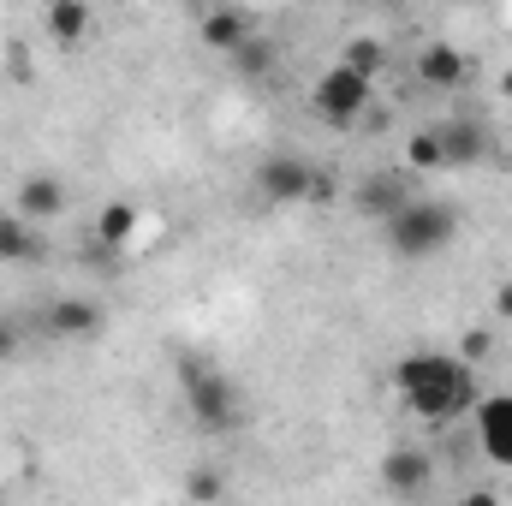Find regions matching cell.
<instances>
[{
	"label": "cell",
	"mask_w": 512,
	"mask_h": 506,
	"mask_svg": "<svg viewBox=\"0 0 512 506\" xmlns=\"http://www.w3.org/2000/svg\"><path fill=\"white\" fill-rule=\"evenodd\" d=\"M435 137H441V167H447V173L477 167V161H489V149H495L489 131L477 126V120H465V114H459V120H441Z\"/></svg>",
	"instance_id": "10"
},
{
	"label": "cell",
	"mask_w": 512,
	"mask_h": 506,
	"mask_svg": "<svg viewBox=\"0 0 512 506\" xmlns=\"http://www.w3.org/2000/svg\"><path fill=\"white\" fill-rule=\"evenodd\" d=\"M411 72H417L423 90H459V84L471 78V60H465L453 42H423L417 60H411Z\"/></svg>",
	"instance_id": "11"
},
{
	"label": "cell",
	"mask_w": 512,
	"mask_h": 506,
	"mask_svg": "<svg viewBox=\"0 0 512 506\" xmlns=\"http://www.w3.org/2000/svg\"><path fill=\"white\" fill-rule=\"evenodd\" d=\"M405 167H411V173H447V167H441V137H435V126H423V131L405 137Z\"/></svg>",
	"instance_id": "17"
},
{
	"label": "cell",
	"mask_w": 512,
	"mask_h": 506,
	"mask_svg": "<svg viewBox=\"0 0 512 506\" xmlns=\"http://www.w3.org/2000/svg\"><path fill=\"white\" fill-rule=\"evenodd\" d=\"M340 60H346L352 72H364V78H382V66H387V48L376 42V36H352V42L340 48Z\"/></svg>",
	"instance_id": "18"
},
{
	"label": "cell",
	"mask_w": 512,
	"mask_h": 506,
	"mask_svg": "<svg viewBox=\"0 0 512 506\" xmlns=\"http://www.w3.org/2000/svg\"><path fill=\"white\" fill-rule=\"evenodd\" d=\"M42 256V227L36 221H24L18 209H0V262H36Z\"/></svg>",
	"instance_id": "14"
},
{
	"label": "cell",
	"mask_w": 512,
	"mask_h": 506,
	"mask_svg": "<svg viewBox=\"0 0 512 506\" xmlns=\"http://www.w3.org/2000/svg\"><path fill=\"white\" fill-rule=\"evenodd\" d=\"M90 6L96 0H48L42 6V30L60 42V48H78L90 36Z\"/></svg>",
	"instance_id": "13"
},
{
	"label": "cell",
	"mask_w": 512,
	"mask_h": 506,
	"mask_svg": "<svg viewBox=\"0 0 512 506\" xmlns=\"http://www.w3.org/2000/svg\"><path fill=\"white\" fill-rule=\"evenodd\" d=\"M370 102H376V78L352 72L346 60H334V66L316 78V90H310V114H316L328 131H352L364 114H370Z\"/></svg>",
	"instance_id": "4"
},
{
	"label": "cell",
	"mask_w": 512,
	"mask_h": 506,
	"mask_svg": "<svg viewBox=\"0 0 512 506\" xmlns=\"http://www.w3.org/2000/svg\"><path fill=\"white\" fill-rule=\"evenodd\" d=\"M501 102H507V108H512V66H507V72H501Z\"/></svg>",
	"instance_id": "24"
},
{
	"label": "cell",
	"mask_w": 512,
	"mask_h": 506,
	"mask_svg": "<svg viewBox=\"0 0 512 506\" xmlns=\"http://www.w3.org/2000/svg\"><path fill=\"white\" fill-rule=\"evenodd\" d=\"M197 36H203V48H209V54H233V48L251 36V24H245V12H239V6H215V12H203Z\"/></svg>",
	"instance_id": "15"
},
{
	"label": "cell",
	"mask_w": 512,
	"mask_h": 506,
	"mask_svg": "<svg viewBox=\"0 0 512 506\" xmlns=\"http://www.w3.org/2000/svg\"><path fill=\"white\" fill-rule=\"evenodd\" d=\"M179 387H185V411H191V423L203 435H233L245 423V393H239V381L227 370L185 358L179 364Z\"/></svg>",
	"instance_id": "2"
},
{
	"label": "cell",
	"mask_w": 512,
	"mask_h": 506,
	"mask_svg": "<svg viewBox=\"0 0 512 506\" xmlns=\"http://www.w3.org/2000/svg\"><path fill=\"white\" fill-rule=\"evenodd\" d=\"M24 352V328H18V316H0V364H12Z\"/></svg>",
	"instance_id": "21"
},
{
	"label": "cell",
	"mask_w": 512,
	"mask_h": 506,
	"mask_svg": "<svg viewBox=\"0 0 512 506\" xmlns=\"http://www.w3.org/2000/svg\"><path fill=\"white\" fill-rule=\"evenodd\" d=\"M137 221H143V215H137V203H102L90 233H96V245H108V251H126L131 239H137Z\"/></svg>",
	"instance_id": "16"
},
{
	"label": "cell",
	"mask_w": 512,
	"mask_h": 506,
	"mask_svg": "<svg viewBox=\"0 0 512 506\" xmlns=\"http://www.w3.org/2000/svg\"><path fill=\"white\" fill-rule=\"evenodd\" d=\"M256 197L286 209V203H316V197H334V179L322 167H310L304 155H268L256 167Z\"/></svg>",
	"instance_id": "5"
},
{
	"label": "cell",
	"mask_w": 512,
	"mask_h": 506,
	"mask_svg": "<svg viewBox=\"0 0 512 506\" xmlns=\"http://www.w3.org/2000/svg\"><path fill=\"white\" fill-rule=\"evenodd\" d=\"M495 316H512V286L501 292V298H495Z\"/></svg>",
	"instance_id": "23"
},
{
	"label": "cell",
	"mask_w": 512,
	"mask_h": 506,
	"mask_svg": "<svg viewBox=\"0 0 512 506\" xmlns=\"http://www.w3.org/2000/svg\"><path fill=\"white\" fill-rule=\"evenodd\" d=\"M42 316H48V334H60V340H90L108 322V310L96 298H54Z\"/></svg>",
	"instance_id": "12"
},
{
	"label": "cell",
	"mask_w": 512,
	"mask_h": 506,
	"mask_svg": "<svg viewBox=\"0 0 512 506\" xmlns=\"http://www.w3.org/2000/svg\"><path fill=\"white\" fill-rule=\"evenodd\" d=\"M417 191H411V167L405 161H393V167H376V173H364L358 185H352V209L364 215V221H393L405 203H411Z\"/></svg>",
	"instance_id": "6"
},
{
	"label": "cell",
	"mask_w": 512,
	"mask_h": 506,
	"mask_svg": "<svg viewBox=\"0 0 512 506\" xmlns=\"http://www.w3.org/2000/svg\"><path fill=\"white\" fill-rule=\"evenodd\" d=\"M12 209H18L24 221L48 227V221H60V215L72 209V191H66V179H54V173H24V179H18Z\"/></svg>",
	"instance_id": "8"
},
{
	"label": "cell",
	"mask_w": 512,
	"mask_h": 506,
	"mask_svg": "<svg viewBox=\"0 0 512 506\" xmlns=\"http://www.w3.org/2000/svg\"><path fill=\"white\" fill-rule=\"evenodd\" d=\"M429 483H435V459H429L423 447H393V453L382 459V489H387V495L417 501Z\"/></svg>",
	"instance_id": "9"
},
{
	"label": "cell",
	"mask_w": 512,
	"mask_h": 506,
	"mask_svg": "<svg viewBox=\"0 0 512 506\" xmlns=\"http://www.w3.org/2000/svg\"><path fill=\"white\" fill-rule=\"evenodd\" d=\"M453 233H459V209H447L435 197H411L393 221H382V239L399 262H423V256L447 251Z\"/></svg>",
	"instance_id": "3"
},
{
	"label": "cell",
	"mask_w": 512,
	"mask_h": 506,
	"mask_svg": "<svg viewBox=\"0 0 512 506\" xmlns=\"http://www.w3.org/2000/svg\"><path fill=\"white\" fill-rule=\"evenodd\" d=\"M507 155H512V143H507Z\"/></svg>",
	"instance_id": "26"
},
{
	"label": "cell",
	"mask_w": 512,
	"mask_h": 506,
	"mask_svg": "<svg viewBox=\"0 0 512 506\" xmlns=\"http://www.w3.org/2000/svg\"><path fill=\"white\" fill-rule=\"evenodd\" d=\"M489 352H495V334H489V328H477V334H465V352H459V358H465V364H483Z\"/></svg>",
	"instance_id": "22"
},
{
	"label": "cell",
	"mask_w": 512,
	"mask_h": 506,
	"mask_svg": "<svg viewBox=\"0 0 512 506\" xmlns=\"http://www.w3.org/2000/svg\"><path fill=\"white\" fill-rule=\"evenodd\" d=\"M382 6H405V0H382Z\"/></svg>",
	"instance_id": "25"
},
{
	"label": "cell",
	"mask_w": 512,
	"mask_h": 506,
	"mask_svg": "<svg viewBox=\"0 0 512 506\" xmlns=\"http://www.w3.org/2000/svg\"><path fill=\"white\" fill-rule=\"evenodd\" d=\"M185 495H191V501H221L227 483H221L215 471H191V477H185Z\"/></svg>",
	"instance_id": "20"
},
{
	"label": "cell",
	"mask_w": 512,
	"mask_h": 506,
	"mask_svg": "<svg viewBox=\"0 0 512 506\" xmlns=\"http://www.w3.org/2000/svg\"><path fill=\"white\" fill-rule=\"evenodd\" d=\"M471 423H477V447L489 465H512V393H489L471 405Z\"/></svg>",
	"instance_id": "7"
},
{
	"label": "cell",
	"mask_w": 512,
	"mask_h": 506,
	"mask_svg": "<svg viewBox=\"0 0 512 506\" xmlns=\"http://www.w3.org/2000/svg\"><path fill=\"white\" fill-rule=\"evenodd\" d=\"M227 60H233V66H239L245 78H262V72L274 66V48H268V42H262V36L251 30V36H245V42H239V48H233Z\"/></svg>",
	"instance_id": "19"
},
{
	"label": "cell",
	"mask_w": 512,
	"mask_h": 506,
	"mask_svg": "<svg viewBox=\"0 0 512 506\" xmlns=\"http://www.w3.org/2000/svg\"><path fill=\"white\" fill-rule=\"evenodd\" d=\"M393 393L411 405V417H423L435 429L471 417V405L483 399L477 364H465L459 352H405L393 364Z\"/></svg>",
	"instance_id": "1"
}]
</instances>
